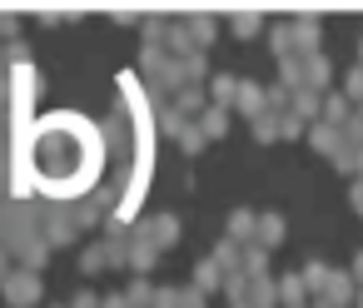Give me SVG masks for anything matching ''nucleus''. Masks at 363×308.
Here are the masks:
<instances>
[{"instance_id": "obj_3", "label": "nucleus", "mask_w": 363, "mask_h": 308, "mask_svg": "<svg viewBox=\"0 0 363 308\" xmlns=\"http://www.w3.org/2000/svg\"><path fill=\"white\" fill-rule=\"evenodd\" d=\"M0 244H6V253L16 258V268H30V273H40L45 258H50L40 214L26 209V204H6V209H0Z\"/></svg>"}, {"instance_id": "obj_8", "label": "nucleus", "mask_w": 363, "mask_h": 308, "mask_svg": "<svg viewBox=\"0 0 363 308\" xmlns=\"http://www.w3.org/2000/svg\"><path fill=\"white\" fill-rule=\"evenodd\" d=\"M16 30H21V21H16L11 11H0V35H6V40H16Z\"/></svg>"}, {"instance_id": "obj_4", "label": "nucleus", "mask_w": 363, "mask_h": 308, "mask_svg": "<svg viewBox=\"0 0 363 308\" xmlns=\"http://www.w3.org/2000/svg\"><path fill=\"white\" fill-rule=\"evenodd\" d=\"M0 293H6V303H11V308H40V298H45V283H40V273H30V268H16L6 283H0Z\"/></svg>"}, {"instance_id": "obj_11", "label": "nucleus", "mask_w": 363, "mask_h": 308, "mask_svg": "<svg viewBox=\"0 0 363 308\" xmlns=\"http://www.w3.org/2000/svg\"><path fill=\"white\" fill-rule=\"evenodd\" d=\"M100 308H130V298H105Z\"/></svg>"}, {"instance_id": "obj_2", "label": "nucleus", "mask_w": 363, "mask_h": 308, "mask_svg": "<svg viewBox=\"0 0 363 308\" xmlns=\"http://www.w3.org/2000/svg\"><path fill=\"white\" fill-rule=\"evenodd\" d=\"M115 115H110V135L125 144V169H120V189L110 204V229H130L140 214V199L150 189V169H155V115H150V95L135 75L115 80Z\"/></svg>"}, {"instance_id": "obj_1", "label": "nucleus", "mask_w": 363, "mask_h": 308, "mask_svg": "<svg viewBox=\"0 0 363 308\" xmlns=\"http://www.w3.org/2000/svg\"><path fill=\"white\" fill-rule=\"evenodd\" d=\"M105 164L110 144L105 130L75 110H50L35 125V149H30V184L50 204H85L90 194L105 189Z\"/></svg>"}, {"instance_id": "obj_10", "label": "nucleus", "mask_w": 363, "mask_h": 308, "mask_svg": "<svg viewBox=\"0 0 363 308\" xmlns=\"http://www.w3.org/2000/svg\"><path fill=\"white\" fill-rule=\"evenodd\" d=\"M70 308H100V298H95V293H75Z\"/></svg>"}, {"instance_id": "obj_5", "label": "nucleus", "mask_w": 363, "mask_h": 308, "mask_svg": "<svg viewBox=\"0 0 363 308\" xmlns=\"http://www.w3.org/2000/svg\"><path fill=\"white\" fill-rule=\"evenodd\" d=\"M40 229H45V244L50 249H60V244H75L80 239V224H75V214L60 204V209H50V214H40Z\"/></svg>"}, {"instance_id": "obj_7", "label": "nucleus", "mask_w": 363, "mask_h": 308, "mask_svg": "<svg viewBox=\"0 0 363 308\" xmlns=\"http://www.w3.org/2000/svg\"><path fill=\"white\" fill-rule=\"evenodd\" d=\"M169 239H174V219H160L155 234H150V244H169Z\"/></svg>"}, {"instance_id": "obj_9", "label": "nucleus", "mask_w": 363, "mask_h": 308, "mask_svg": "<svg viewBox=\"0 0 363 308\" xmlns=\"http://www.w3.org/2000/svg\"><path fill=\"white\" fill-rule=\"evenodd\" d=\"M11 273H16V258H11V253H6V244H0V283H6V278H11Z\"/></svg>"}, {"instance_id": "obj_6", "label": "nucleus", "mask_w": 363, "mask_h": 308, "mask_svg": "<svg viewBox=\"0 0 363 308\" xmlns=\"http://www.w3.org/2000/svg\"><path fill=\"white\" fill-rule=\"evenodd\" d=\"M130 263H135V268H150V263H155V244H150V234H135V239H130Z\"/></svg>"}]
</instances>
